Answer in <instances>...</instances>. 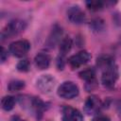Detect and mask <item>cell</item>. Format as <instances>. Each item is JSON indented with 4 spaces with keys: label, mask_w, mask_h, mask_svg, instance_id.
<instances>
[{
    "label": "cell",
    "mask_w": 121,
    "mask_h": 121,
    "mask_svg": "<svg viewBox=\"0 0 121 121\" xmlns=\"http://www.w3.org/2000/svg\"><path fill=\"white\" fill-rule=\"evenodd\" d=\"M25 27H26V23L24 21L19 20V19L12 20L3 28L1 32V39L5 40L12 36H15L19 34L20 32H22L25 29Z\"/></svg>",
    "instance_id": "6da1fadb"
},
{
    "label": "cell",
    "mask_w": 121,
    "mask_h": 121,
    "mask_svg": "<svg viewBox=\"0 0 121 121\" xmlns=\"http://www.w3.org/2000/svg\"><path fill=\"white\" fill-rule=\"evenodd\" d=\"M58 95L64 99H72L78 95V87L72 81H64L59 86Z\"/></svg>",
    "instance_id": "7a4b0ae2"
},
{
    "label": "cell",
    "mask_w": 121,
    "mask_h": 121,
    "mask_svg": "<svg viewBox=\"0 0 121 121\" xmlns=\"http://www.w3.org/2000/svg\"><path fill=\"white\" fill-rule=\"evenodd\" d=\"M117 78H118V70L115 64L102 71L101 82L105 87H108V88L112 87L115 84Z\"/></svg>",
    "instance_id": "3957f363"
},
{
    "label": "cell",
    "mask_w": 121,
    "mask_h": 121,
    "mask_svg": "<svg viewBox=\"0 0 121 121\" xmlns=\"http://www.w3.org/2000/svg\"><path fill=\"white\" fill-rule=\"evenodd\" d=\"M29 49H30V43L26 40H19V41L13 42L9 45V52L13 56L18 58L25 56Z\"/></svg>",
    "instance_id": "277c9868"
},
{
    "label": "cell",
    "mask_w": 121,
    "mask_h": 121,
    "mask_svg": "<svg viewBox=\"0 0 121 121\" xmlns=\"http://www.w3.org/2000/svg\"><path fill=\"white\" fill-rule=\"evenodd\" d=\"M90 59H91L90 53H88L86 50H82L71 56L68 59V63L72 69H77L81 65L86 64L90 60Z\"/></svg>",
    "instance_id": "5b68a950"
},
{
    "label": "cell",
    "mask_w": 121,
    "mask_h": 121,
    "mask_svg": "<svg viewBox=\"0 0 121 121\" xmlns=\"http://www.w3.org/2000/svg\"><path fill=\"white\" fill-rule=\"evenodd\" d=\"M102 103L96 95H90L84 103V112L89 115H94L99 112Z\"/></svg>",
    "instance_id": "8992f818"
},
{
    "label": "cell",
    "mask_w": 121,
    "mask_h": 121,
    "mask_svg": "<svg viewBox=\"0 0 121 121\" xmlns=\"http://www.w3.org/2000/svg\"><path fill=\"white\" fill-rule=\"evenodd\" d=\"M55 78L50 75H43L37 79V87L43 93H49L55 86Z\"/></svg>",
    "instance_id": "52a82bcc"
},
{
    "label": "cell",
    "mask_w": 121,
    "mask_h": 121,
    "mask_svg": "<svg viewBox=\"0 0 121 121\" xmlns=\"http://www.w3.org/2000/svg\"><path fill=\"white\" fill-rule=\"evenodd\" d=\"M67 17L71 23L77 24V25L82 24L85 21V13L78 6H73V7H70L68 9Z\"/></svg>",
    "instance_id": "ba28073f"
},
{
    "label": "cell",
    "mask_w": 121,
    "mask_h": 121,
    "mask_svg": "<svg viewBox=\"0 0 121 121\" xmlns=\"http://www.w3.org/2000/svg\"><path fill=\"white\" fill-rule=\"evenodd\" d=\"M62 121H83V116L78 109L64 106L62 108Z\"/></svg>",
    "instance_id": "9c48e42d"
},
{
    "label": "cell",
    "mask_w": 121,
    "mask_h": 121,
    "mask_svg": "<svg viewBox=\"0 0 121 121\" xmlns=\"http://www.w3.org/2000/svg\"><path fill=\"white\" fill-rule=\"evenodd\" d=\"M50 61H51V57L47 53H43V52L37 54L34 59L35 65L41 70L47 69L49 67Z\"/></svg>",
    "instance_id": "30bf717a"
},
{
    "label": "cell",
    "mask_w": 121,
    "mask_h": 121,
    "mask_svg": "<svg viewBox=\"0 0 121 121\" xmlns=\"http://www.w3.org/2000/svg\"><path fill=\"white\" fill-rule=\"evenodd\" d=\"M79 78L84 79L86 81V87H88L89 85L91 86V90L93 89L92 85H94L95 83V71L93 68H87L82 70L79 74Z\"/></svg>",
    "instance_id": "8fae6325"
},
{
    "label": "cell",
    "mask_w": 121,
    "mask_h": 121,
    "mask_svg": "<svg viewBox=\"0 0 121 121\" xmlns=\"http://www.w3.org/2000/svg\"><path fill=\"white\" fill-rule=\"evenodd\" d=\"M30 107L33 110V112L36 113L38 118H41L43 115V112L45 109V104L39 98V97H34L30 100Z\"/></svg>",
    "instance_id": "7c38bea8"
},
{
    "label": "cell",
    "mask_w": 121,
    "mask_h": 121,
    "mask_svg": "<svg viewBox=\"0 0 121 121\" xmlns=\"http://www.w3.org/2000/svg\"><path fill=\"white\" fill-rule=\"evenodd\" d=\"M96 64H97L98 68H100L103 71V70L112 66L114 64V61L112 57H110L108 55H103V56H100L99 58H97Z\"/></svg>",
    "instance_id": "4fadbf2b"
},
{
    "label": "cell",
    "mask_w": 121,
    "mask_h": 121,
    "mask_svg": "<svg viewBox=\"0 0 121 121\" xmlns=\"http://www.w3.org/2000/svg\"><path fill=\"white\" fill-rule=\"evenodd\" d=\"M73 45V42L69 37H65L60 41V53L61 57H64L66 55V53H68Z\"/></svg>",
    "instance_id": "5bb4252c"
},
{
    "label": "cell",
    "mask_w": 121,
    "mask_h": 121,
    "mask_svg": "<svg viewBox=\"0 0 121 121\" xmlns=\"http://www.w3.org/2000/svg\"><path fill=\"white\" fill-rule=\"evenodd\" d=\"M15 105V99L13 96H10V95H6L2 98L1 100V106H2V109L4 111H10L13 109Z\"/></svg>",
    "instance_id": "9a60e30c"
},
{
    "label": "cell",
    "mask_w": 121,
    "mask_h": 121,
    "mask_svg": "<svg viewBox=\"0 0 121 121\" xmlns=\"http://www.w3.org/2000/svg\"><path fill=\"white\" fill-rule=\"evenodd\" d=\"M25 88V82L23 80H19V79H15V80H11L9 85H8V89L10 92H17V91H21L22 89Z\"/></svg>",
    "instance_id": "2e32d148"
},
{
    "label": "cell",
    "mask_w": 121,
    "mask_h": 121,
    "mask_svg": "<svg viewBox=\"0 0 121 121\" xmlns=\"http://www.w3.org/2000/svg\"><path fill=\"white\" fill-rule=\"evenodd\" d=\"M86 6L89 9L93 10V11H97V10H100L103 6H104V3L102 1H97V0H93V1H87L86 2Z\"/></svg>",
    "instance_id": "e0dca14e"
},
{
    "label": "cell",
    "mask_w": 121,
    "mask_h": 121,
    "mask_svg": "<svg viewBox=\"0 0 121 121\" xmlns=\"http://www.w3.org/2000/svg\"><path fill=\"white\" fill-rule=\"evenodd\" d=\"M60 36H61V29H60V27L54 28L53 31H52V35H51V36L49 37V39H48V41H49V43H50V45L54 46V44L60 40Z\"/></svg>",
    "instance_id": "ac0fdd59"
},
{
    "label": "cell",
    "mask_w": 121,
    "mask_h": 121,
    "mask_svg": "<svg viewBox=\"0 0 121 121\" xmlns=\"http://www.w3.org/2000/svg\"><path fill=\"white\" fill-rule=\"evenodd\" d=\"M17 70L20 72H27L30 68V62L28 59H23L17 63Z\"/></svg>",
    "instance_id": "d6986e66"
},
{
    "label": "cell",
    "mask_w": 121,
    "mask_h": 121,
    "mask_svg": "<svg viewBox=\"0 0 121 121\" xmlns=\"http://www.w3.org/2000/svg\"><path fill=\"white\" fill-rule=\"evenodd\" d=\"M92 121H111L110 118L107 116V115H104V114H97L94 117V119Z\"/></svg>",
    "instance_id": "ffe728a7"
},
{
    "label": "cell",
    "mask_w": 121,
    "mask_h": 121,
    "mask_svg": "<svg viewBox=\"0 0 121 121\" xmlns=\"http://www.w3.org/2000/svg\"><path fill=\"white\" fill-rule=\"evenodd\" d=\"M8 59V51L2 46L1 47V62H4Z\"/></svg>",
    "instance_id": "44dd1931"
},
{
    "label": "cell",
    "mask_w": 121,
    "mask_h": 121,
    "mask_svg": "<svg viewBox=\"0 0 121 121\" xmlns=\"http://www.w3.org/2000/svg\"><path fill=\"white\" fill-rule=\"evenodd\" d=\"M17 121H26V120H22V119H18Z\"/></svg>",
    "instance_id": "7402d4cb"
}]
</instances>
